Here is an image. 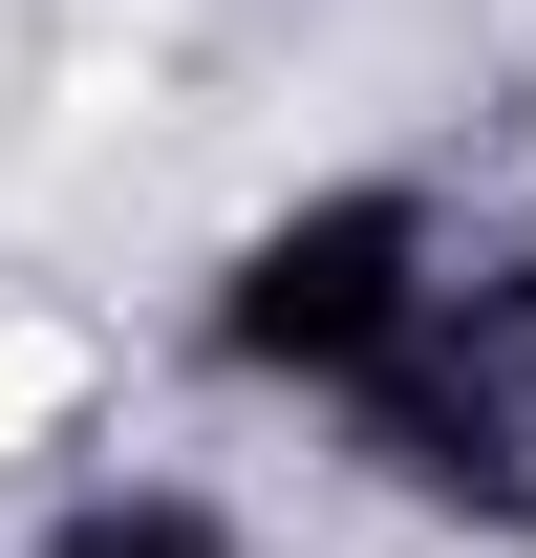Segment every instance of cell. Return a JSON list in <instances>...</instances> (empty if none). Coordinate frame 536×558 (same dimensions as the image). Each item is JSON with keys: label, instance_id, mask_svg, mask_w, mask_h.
Listing matches in <instances>:
<instances>
[{"label": "cell", "instance_id": "obj_2", "mask_svg": "<svg viewBox=\"0 0 536 558\" xmlns=\"http://www.w3.org/2000/svg\"><path fill=\"white\" fill-rule=\"evenodd\" d=\"M451 279V236H429V194H322V215H279L258 258H236V365H279V387H365V365L407 344V301Z\"/></svg>", "mask_w": 536, "mask_h": 558}, {"label": "cell", "instance_id": "obj_3", "mask_svg": "<svg viewBox=\"0 0 536 558\" xmlns=\"http://www.w3.org/2000/svg\"><path fill=\"white\" fill-rule=\"evenodd\" d=\"M44 558H236V537H215L194 494H86V515H65Z\"/></svg>", "mask_w": 536, "mask_h": 558}, {"label": "cell", "instance_id": "obj_1", "mask_svg": "<svg viewBox=\"0 0 536 558\" xmlns=\"http://www.w3.org/2000/svg\"><path fill=\"white\" fill-rule=\"evenodd\" d=\"M365 451L407 494H451V515H536V258H451L407 301V344L343 387Z\"/></svg>", "mask_w": 536, "mask_h": 558}]
</instances>
